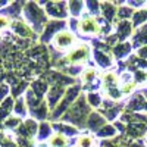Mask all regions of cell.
Returning <instances> with one entry per match:
<instances>
[{"mask_svg": "<svg viewBox=\"0 0 147 147\" xmlns=\"http://www.w3.org/2000/svg\"><path fill=\"white\" fill-rule=\"evenodd\" d=\"M24 16H25V19L32 25L35 32L43 31V28H46V25H47V19H46L44 10H41L38 7V5H35V3H27L25 5Z\"/></svg>", "mask_w": 147, "mask_h": 147, "instance_id": "cell-1", "label": "cell"}, {"mask_svg": "<svg viewBox=\"0 0 147 147\" xmlns=\"http://www.w3.org/2000/svg\"><path fill=\"white\" fill-rule=\"evenodd\" d=\"M78 28H80V32L82 34H99L102 31V27L97 22V19H94L93 16H85V15L78 24Z\"/></svg>", "mask_w": 147, "mask_h": 147, "instance_id": "cell-2", "label": "cell"}, {"mask_svg": "<svg viewBox=\"0 0 147 147\" xmlns=\"http://www.w3.org/2000/svg\"><path fill=\"white\" fill-rule=\"evenodd\" d=\"M74 43H75V37L74 34L68 32V31H60L55 35L53 38V44L59 49V50H65V49H69Z\"/></svg>", "mask_w": 147, "mask_h": 147, "instance_id": "cell-3", "label": "cell"}, {"mask_svg": "<svg viewBox=\"0 0 147 147\" xmlns=\"http://www.w3.org/2000/svg\"><path fill=\"white\" fill-rule=\"evenodd\" d=\"M65 28V22L62 21H52V22H47V25L43 31V35H41V43H49L52 38H55V32Z\"/></svg>", "mask_w": 147, "mask_h": 147, "instance_id": "cell-4", "label": "cell"}, {"mask_svg": "<svg viewBox=\"0 0 147 147\" xmlns=\"http://www.w3.org/2000/svg\"><path fill=\"white\" fill-rule=\"evenodd\" d=\"M88 53H90V47L85 46V44H81L78 46L75 50H72L66 57L65 60L69 63H78V62H82V60H85L88 57Z\"/></svg>", "mask_w": 147, "mask_h": 147, "instance_id": "cell-5", "label": "cell"}, {"mask_svg": "<svg viewBox=\"0 0 147 147\" xmlns=\"http://www.w3.org/2000/svg\"><path fill=\"white\" fill-rule=\"evenodd\" d=\"M10 30L15 32V35L21 37V38H34L35 37L32 30L27 25V24H24L22 21H13L10 24Z\"/></svg>", "mask_w": 147, "mask_h": 147, "instance_id": "cell-6", "label": "cell"}, {"mask_svg": "<svg viewBox=\"0 0 147 147\" xmlns=\"http://www.w3.org/2000/svg\"><path fill=\"white\" fill-rule=\"evenodd\" d=\"M78 91H80V87H74V88H71V90L66 93V99H65L63 102H60V103H59L57 109L55 110V113H53V118H55V119H56L60 113H62L63 110H66V109H68V105L71 103V100H72V99H75V97H77Z\"/></svg>", "mask_w": 147, "mask_h": 147, "instance_id": "cell-7", "label": "cell"}, {"mask_svg": "<svg viewBox=\"0 0 147 147\" xmlns=\"http://www.w3.org/2000/svg\"><path fill=\"white\" fill-rule=\"evenodd\" d=\"M65 7H66L65 3H47L46 12L49 15L55 16V18H62L63 19L66 16V13H68V12L65 10Z\"/></svg>", "mask_w": 147, "mask_h": 147, "instance_id": "cell-8", "label": "cell"}, {"mask_svg": "<svg viewBox=\"0 0 147 147\" xmlns=\"http://www.w3.org/2000/svg\"><path fill=\"white\" fill-rule=\"evenodd\" d=\"M62 96H63V88H62V85H53V87L50 88V91H49V94H47V99H49V105H50V109L55 107L56 102H57Z\"/></svg>", "mask_w": 147, "mask_h": 147, "instance_id": "cell-9", "label": "cell"}, {"mask_svg": "<svg viewBox=\"0 0 147 147\" xmlns=\"http://www.w3.org/2000/svg\"><path fill=\"white\" fill-rule=\"evenodd\" d=\"M13 110V99L12 97H6L3 100V103L0 105V122L2 121H6L7 119V115Z\"/></svg>", "mask_w": 147, "mask_h": 147, "instance_id": "cell-10", "label": "cell"}, {"mask_svg": "<svg viewBox=\"0 0 147 147\" xmlns=\"http://www.w3.org/2000/svg\"><path fill=\"white\" fill-rule=\"evenodd\" d=\"M68 146H69V141L63 134H56L49 141V147H68Z\"/></svg>", "mask_w": 147, "mask_h": 147, "instance_id": "cell-11", "label": "cell"}, {"mask_svg": "<svg viewBox=\"0 0 147 147\" xmlns=\"http://www.w3.org/2000/svg\"><path fill=\"white\" fill-rule=\"evenodd\" d=\"M46 90H47V82L46 81H34L31 84V91L37 97H38V99H41V97H43V94L46 93Z\"/></svg>", "mask_w": 147, "mask_h": 147, "instance_id": "cell-12", "label": "cell"}, {"mask_svg": "<svg viewBox=\"0 0 147 147\" xmlns=\"http://www.w3.org/2000/svg\"><path fill=\"white\" fill-rule=\"evenodd\" d=\"M13 112L19 116H25L27 115V106H25V102H24V97H18V100L13 106Z\"/></svg>", "mask_w": 147, "mask_h": 147, "instance_id": "cell-13", "label": "cell"}, {"mask_svg": "<svg viewBox=\"0 0 147 147\" xmlns=\"http://www.w3.org/2000/svg\"><path fill=\"white\" fill-rule=\"evenodd\" d=\"M131 32V25H129V22H121V25H119V38L121 40H124L127 38V37L129 35Z\"/></svg>", "mask_w": 147, "mask_h": 147, "instance_id": "cell-14", "label": "cell"}, {"mask_svg": "<svg viewBox=\"0 0 147 147\" xmlns=\"http://www.w3.org/2000/svg\"><path fill=\"white\" fill-rule=\"evenodd\" d=\"M96 75H97V71L96 69H84V72H82V80L85 81V82H94V78H96Z\"/></svg>", "mask_w": 147, "mask_h": 147, "instance_id": "cell-15", "label": "cell"}, {"mask_svg": "<svg viewBox=\"0 0 147 147\" xmlns=\"http://www.w3.org/2000/svg\"><path fill=\"white\" fill-rule=\"evenodd\" d=\"M50 125L47 124V122H43V124L40 125V131H38V140H44L47 138L49 136H50Z\"/></svg>", "mask_w": 147, "mask_h": 147, "instance_id": "cell-16", "label": "cell"}, {"mask_svg": "<svg viewBox=\"0 0 147 147\" xmlns=\"http://www.w3.org/2000/svg\"><path fill=\"white\" fill-rule=\"evenodd\" d=\"M21 125V118H7L3 122V127L6 129H15V127Z\"/></svg>", "mask_w": 147, "mask_h": 147, "instance_id": "cell-17", "label": "cell"}, {"mask_svg": "<svg viewBox=\"0 0 147 147\" xmlns=\"http://www.w3.org/2000/svg\"><path fill=\"white\" fill-rule=\"evenodd\" d=\"M96 60L99 62L102 66H109L110 63H112V60L109 59V56L107 55H103V53H100V52H96Z\"/></svg>", "mask_w": 147, "mask_h": 147, "instance_id": "cell-18", "label": "cell"}, {"mask_svg": "<svg viewBox=\"0 0 147 147\" xmlns=\"http://www.w3.org/2000/svg\"><path fill=\"white\" fill-rule=\"evenodd\" d=\"M102 7H103V13H105V16L109 18V19H112L113 15H115V7H113V5H110V3H103Z\"/></svg>", "mask_w": 147, "mask_h": 147, "instance_id": "cell-19", "label": "cell"}, {"mask_svg": "<svg viewBox=\"0 0 147 147\" xmlns=\"http://www.w3.org/2000/svg\"><path fill=\"white\" fill-rule=\"evenodd\" d=\"M94 144V141H93V138L90 137V136H82L80 140H78V147H91Z\"/></svg>", "mask_w": 147, "mask_h": 147, "instance_id": "cell-20", "label": "cell"}, {"mask_svg": "<svg viewBox=\"0 0 147 147\" xmlns=\"http://www.w3.org/2000/svg\"><path fill=\"white\" fill-rule=\"evenodd\" d=\"M129 49H131V46H129V44H122V46H118V47L115 49V55H116V57H122L124 55H127V53L129 52Z\"/></svg>", "mask_w": 147, "mask_h": 147, "instance_id": "cell-21", "label": "cell"}, {"mask_svg": "<svg viewBox=\"0 0 147 147\" xmlns=\"http://www.w3.org/2000/svg\"><path fill=\"white\" fill-rule=\"evenodd\" d=\"M90 121H91V122H88L87 125H88L90 128H93V131L96 129V125L99 127V125H102V124H103V119H102V118H100L99 115H96V113H94V115H91Z\"/></svg>", "mask_w": 147, "mask_h": 147, "instance_id": "cell-22", "label": "cell"}, {"mask_svg": "<svg viewBox=\"0 0 147 147\" xmlns=\"http://www.w3.org/2000/svg\"><path fill=\"white\" fill-rule=\"evenodd\" d=\"M88 100L93 106H99L102 103V99H100V96H96V93H90L88 94Z\"/></svg>", "mask_w": 147, "mask_h": 147, "instance_id": "cell-23", "label": "cell"}, {"mask_svg": "<svg viewBox=\"0 0 147 147\" xmlns=\"http://www.w3.org/2000/svg\"><path fill=\"white\" fill-rule=\"evenodd\" d=\"M84 6V3H78V2H74V3H69V7H71V10H72V13L74 15H80V9Z\"/></svg>", "mask_w": 147, "mask_h": 147, "instance_id": "cell-24", "label": "cell"}, {"mask_svg": "<svg viewBox=\"0 0 147 147\" xmlns=\"http://www.w3.org/2000/svg\"><path fill=\"white\" fill-rule=\"evenodd\" d=\"M113 134H115V128L109 125V127H105L103 131L97 132V136H113Z\"/></svg>", "mask_w": 147, "mask_h": 147, "instance_id": "cell-25", "label": "cell"}, {"mask_svg": "<svg viewBox=\"0 0 147 147\" xmlns=\"http://www.w3.org/2000/svg\"><path fill=\"white\" fill-rule=\"evenodd\" d=\"M9 25H10V22H9V18L0 13V30H5V28H7Z\"/></svg>", "mask_w": 147, "mask_h": 147, "instance_id": "cell-26", "label": "cell"}, {"mask_svg": "<svg viewBox=\"0 0 147 147\" xmlns=\"http://www.w3.org/2000/svg\"><path fill=\"white\" fill-rule=\"evenodd\" d=\"M134 87H136V82L134 81H128L125 85H122V88H121V93H129Z\"/></svg>", "mask_w": 147, "mask_h": 147, "instance_id": "cell-27", "label": "cell"}, {"mask_svg": "<svg viewBox=\"0 0 147 147\" xmlns=\"http://www.w3.org/2000/svg\"><path fill=\"white\" fill-rule=\"evenodd\" d=\"M119 16L121 18H129V16H132V10L127 9V7H122V9H119Z\"/></svg>", "mask_w": 147, "mask_h": 147, "instance_id": "cell-28", "label": "cell"}, {"mask_svg": "<svg viewBox=\"0 0 147 147\" xmlns=\"http://www.w3.org/2000/svg\"><path fill=\"white\" fill-rule=\"evenodd\" d=\"M138 55H140V56H146V57H147V49H141V50L138 52Z\"/></svg>", "mask_w": 147, "mask_h": 147, "instance_id": "cell-29", "label": "cell"}, {"mask_svg": "<svg viewBox=\"0 0 147 147\" xmlns=\"http://www.w3.org/2000/svg\"><path fill=\"white\" fill-rule=\"evenodd\" d=\"M6 5H9L7 2H0V7H3V6H6Z\"/></svg>", "mask_w": 147, "mask_h": 147, "instance_id": "cell-30", "label": "cell"}, {"mask_svg": "<svg viewBox=\"0 0 147 147\" xmlns=\"http://www.w3.org/2000/svg\"><path fill=\"white\" fill-rule=\"evenodd\" d=\"M37 147H49V146H47V144H44V143H40V144L37 146Z\"/></svg>", "mask_w": 147, "mask_h": 147, "instance_id": "cell-31", "label": "cell"}]
</instances>
